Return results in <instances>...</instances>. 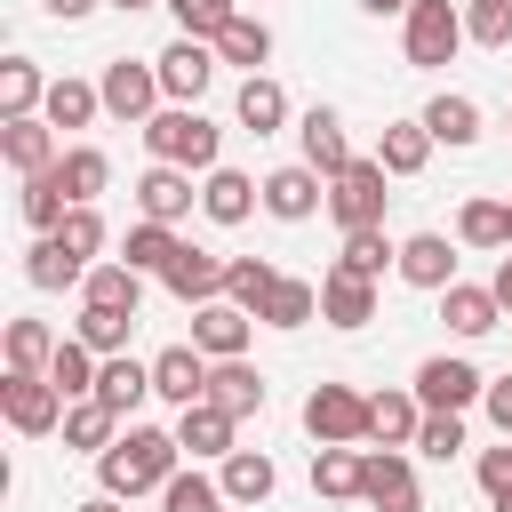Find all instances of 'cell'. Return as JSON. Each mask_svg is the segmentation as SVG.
<instances>
[{"instance_id":"4fadbf2b","label":"cell","mask_w":512,"mask_h":512,"mask_svg":"<svg viewBox=\"0 0 512 512\" xmlns=\"http://www.w3.org/2000/svg\"><path fill=\"white\" fill-rule=\"evenodd\" d=\"M296 144H304V168H320V176H344L360 152H352V136H344V112L336 104H312L304 120H296Z\"/></svg>"},{"instance_id":"e0dca14e","label":"cell","mask_w":512,"mask_h":512,"mask_svg":"<svg viewBox=\"0 0 512 512\" xmlns=\"http://www.w3.org/2000/svg\"><path fill=\"white\" fill-rule=\"evenodd\" d=\"M256 208H264V184H256V176H240V168H208V176H200V216H208V224L232 232V224H248Z\"/></svg>"},{"instance_id":"9c48e42d","label":"cell","mask_w":512,"mask_h":512,"mask_svg":"<svg viewBox=\"0 0 512 512\" xmlns=\"http://www.w3.org/2000/svg\"><path fill=\"white\" fill-rule=\"evenodd\" d=\"M152 64H160V96H168V104H200V96H208V80L224 72L216 40H192V32H176Z\"/></svg>"},{"instance_id":"7a4b0ae2","label":"cell","mask_w":512,"mask_h":512,"mask_svg":"<svg viewBox=\"0 0 512 512\" xmlns=\"http://www.w3.org/2000/svg\"><path fill=\"white\" fill-rule=\"evenodd\" d=\"M144 152H152L160 168L208 176V168H224V128H216L200 104H160V112L144 120Z\"/></svg>"},{"instance_id":"f907efd6","label":"cell","mask_w":512,"mask_h":512,"mask_svg":"<svg viewBox=\"0 0 512 512\" xmlns=\"http://www.w3.org/2000/svg\"><path fill=\"white\" fill-rule=\"evenodd\" d=\"M464 40L512 48V0H472V8H464Z\"/></svg>"},{"instance_id":"ffe728a7","label":"cell","mask_w":512,"mask_h":512,"mask_svg":"<svg viewBox=\"0 0 512 512\" xmlns=\"http://www.w3.org/2000/svg\"><path fill=\"white\" fill-rule=\"evenodd\" d=\"M320 320H328V328H344V336H352V328H368V320H376V280H360V272H336V264H328V272H320Z\"/></svg>"},{"instance_id":"d590c367","label":"cell","mask_w":512,"mask_h":512,"mask_svg":"<svg viewBox=\"0 0 512 512\" xmlns=\"http://www.w3.org/2000/svg\"><path fill=\"white\" fill-rule=\"evenodd\" d=\"M264 328H312L320 320V280H296V272H280V288L264 296V312H256Z\"/></svg>"},{"instance_id":"f35d334b","label":"cell","mask_w":512,"mask_h":512,"mask_svg":"<svg viewBox=\"0 0 512 512\" xmlns=\"http://www.w3.org/2000/svg\"><path fill=\"white\" fill-rule=\"evenodd\" d=\"M72 336H80L96 360H112V352H128V336H136V312H112V304H80Z\"/></svg>"},{"instance_id":"44dd1931","label":"cell","mask_w":512,"mask_h":512,"mask_svg":"<svg viewBox=\"0 0 512 512\" xmlns=\"http://www.w3.org/2000/svg\"><path fill=\"white\" fill-rule=\"evenodd\" d=\"M0 152H8L16 176H48V168L64 160V144H56L48 120H0Z\"/></svg>"},{"instance_id":"ba28073f","label":"cell","mask_w":512,"mask_h":512,"mask_svg":"<svg viewBox=\"0 0 512 512\" xmlns=\"http://www.w3.org/2000/svg\"><path fill=\"white\" fill-rule=\"evenodd\" d=\"M96 88H104V112L112 120H128V128H144L168 96H160V64H144V56H112L104 72H96Z\"/></svg>"},{"instance_id":"11a10c76","label":"cell","mask_w":512,"mask_h":512,"mask_svg":"<svg viewBox=\"0 0 512 512\" xmlns=\"http://www.w3.org/2000/svg\"><path fill=\"white\" fill-rule=\"evenodd\" d=\"M488 288H496V304H504V312H512V248H504V256H496V272H488Z\"/></svg>"},{"instance_id":"f1b7e54d","label":"cell","mask_w":512,"mask_h":512,"mask_svg":"<svg viewBox=\"0 0 512 512\" xmlns=\"http://www.w3.org/2000/svg\"><path fill=\"white\" fill-rule=\"evenodd\" d=\"M96 400H104V408H120V416H136V408L152 400V360H128V352H112V360L96 368Z\"/></svg>"},{"instance_id":"8fae6325","label":"cell","mask_w":512,"mask_h":512,"mask_svg":"<svg viewBox=\"0 0 512 512\" xmlns=\"http://www.w3.org/2000/svg\"><path fill=\"white\" fill-rule=\"evenodd\" d=\"M320 208H328V176H320V168L288 160V168L264 176V216H280V224H312Z\"/></svg>"},{"instance_id":"681fc988","label":"cell","mask_w":512,"mask_h":512,"mask_svg":"<svg viewBox=\"0 0 512 512\" xmlns=\"http://www.w3.org/2000/svg\"><path fill=\"white\" fill-rule=\"evenodd\" d=\"M168 16H176V32H192V40H216L232 16H240V0H160Z\"/></svg>"},{"instance_id":"ee69618b","label":"cell","mask_w":512,"mask_h":512,"mask_svg":"<svg viewBox=\"0 0 512 512\" xmlns=\"http://www.w3.org/2000/svg\"><path fill=\"white\" fill-rule=\"evenodd\" d=\"M24 280L56 296V288H80V280H88V264H80V256H64L56 240H32V248H24Z\"/></svg>"},{"instance_id":"6f0895ef","label":"cell","mask_w":512,"mask_h":512,"mask_svg":"<svg viewBox=\"0 0 512 512\" xmlns=\"http://www.w3.org/2000/svg\"><path fill=\"white\" fill-rule=\"evenodd\" d=\"M360 8H368V16H408L416 0H360Z\"/></svg>"},{"instance_id":"816d5d0a","label":"cell","mask_w":512,"mask_h":512,"mask_svg":"<svg viewBox=\"0 0 512 512\" xmlns=\"http://www.w3.org/2000/svg\"><path fill=\"white\" fill-rule=\"evenodd\" d=\"M416 448H424L432 464H448V456H464V416H424V432H416Z\"/></svg>"},{"instance_id":"e575fe53","label":"cell","mask_w":512,"mask_h":512,"mask_svg":"<svg viewBox=\"0 0 512 512\" xmlns=\"http://www.w3.org/2000/svg\"><path fill=\"white\" fill-rule=\"evenodd\" d=\"M80 304H112V312H136V304H144V272H128L120 256H104V264H88V280H80Z\"/></svg>"},{"instance_id":"74e56055","label":"cell","mask_w":512,"mask_h":512,"mask_svg":"<svg viewBox=\"0 0 512 512\" xmlns=\"http://www.w3.org/2000/svg\"><path fill=\"white\" fill-rule=\"evenodd\" d=\"M16 208H24V224H32L40 240H48V232H56L64 216H72V192H64V176L48 168V176H24V192H16Z\"/></svg>"},{"instance_id":"603a6c76","label":"cell","mask_w":512,"mask_h":512,"mask_svg":"<svg viewBox=\"0 0 512 512\" xmlns=\"http://www.w3.org/2000/svg\"><path fill=\"white\" fill-rule=\"evenodd\" d=\"M48 88H56V80H48L32 56H8V64H0V120H40V112H48Z\"/></svg>"},{"instance_id":"7402d4cb","label":"cell","mask_w":512,"mask_h":512,"mask_svg":"<svg viewBox=\"0 0 512 512\" xmlns=\"http://www.w3.org/2000/svg\"><path fill=\"white\" fill-rule=\"evenodd\" d=\"M416 432H424L416 392H368V440L376 448H416Z\"/></svg>"},{"instance_id":"6da1fadb","label":"cell","mask_w":512,"mask_h":512,"mask_svg":"<svg viewBox=\"0 0 512 512\" xmlns=\"http://www.w3.org/2000/svg\"><path fill=\"white\" fill-rule=\"evenodd\" d=\"M184 472V448H176V432H160V424H128L104 456H96V480H104V496H160L168 480Z\"/></svg>"},{"instance_id":"4dcf8cb0","label":"cell","mask_w":512,"mask_h":512,"mask_svg":"<svg viewBox=\"0 0 512 512\" xmlns=\"http://www.w3.org/2000/svg\"><path fill=\"white\" fill-rule=\"evenodd\" d=\"M120 440V408H104V400H72L64 408V448L72 456H104Z\"/></svg>"},{"instance_id":"d6a6232c","label":"cell","mask_w":512,"mask_h":512,"mask_svg":"<svg viewBox=\"0 0 512 512\" xmlns=\"http://www.w3.org/2000/svg\"><path fill=\"white\" fill-rule=\"evenodd\" d=\"M376 160H384V176H424V160H432V128H424V120H392V128L376 136Z\"/></svg>"},{"instance_id":"484cf974","label":"cell","mask_w":512,"mask_h":512,"mask_svg":"<svg viewBox=\"0 0 512 512\" xmlns=\"http://www.w3.org/2000/svg\"><path fill=\"white\" fill-rule=\"evenodd\" d=\"M208 400H216L232 424H248V416H264V376H256L248 360H216V368H208Z\"/></svg>"},{"instance_id":"bcb514c9","label":"cell","mask_w":512,"mask_h":512,"mask_svg":"<svg viewBox=\"0 0 512 512\" xmlns=\"http://www.w3.org/2000/svg\"><path fill=\"white\" fill-rule=\"evenodd\" d=\"M232 496H224V480H208L200 464H184L168 488H160V512H224Z\"/></svg>"},{"instance_id":"4316f807","label":"cell","mask_w":512,"mask_h":512,"mask_svg":"<svg viewBox=\"0 0 512 512\" xmlns=\"http://www.w3.org/2000/svg\"><path fill=\"white\" fill-rule=\"evenodd\" d=\"M216 56H224V64H240V72L256 80V72L272 64V24H264L256 8H240V16H232V24L216 32Z\"/></svg>"},{"instance_id":"f5cc1de1","label":"cell","mask_w":512,"mask_h":512,"mask_svg":"<svg viewBox=\"0 0 512 512\" xmlns=\"http://www.w3.org/2000/svg\"><path fill=\"white\" fill-rule=\"evenodd\" d=\"M472 472H480V496H488V504H504V496H512V440L480 448V464H472Z\"/></svg>"},{"instance_id":"d6986e66","label":"cell","mask_w":512,"mask_h":512,"mask_svg":"<svg viewBox=\"0 0 512 512\" xmlns=\"http://www.w3.org/2000/svg\"><path fill=\"white\" fill-rule=\"evenodd\" d=\"M176 448H184L192 464H208V456L224 464V456L240 448V424H232L216 400H200V408H176Z\"/></svg>"},{"instance_id":"8992f818","label":"cell","mask_w":512,"mask_h":512,"mask_svg":"<svg viewBox=\"0 0 512 512\" xmlns=\"http://www.w3.org/2000/svg\"><path fill=\"white\" fill-rule=\"evenodd\" d=\"M304 432H312L320 448H360V440H368V392H352V384H312V392H304Z\"/></svg>"},{"instance_id":"277c9868","label":"cell","mask_w":512,"mask_h":512,"mask_svg":"<svg viewBox=\"0 0 512 512\" xmlns=\"http://www.w3.org/2000/svg\"><path fill=\"white\" fill-rule=\"evenodd\" d=\"M416 400H424V416H464V408H480L488 400V376L464 360V352H432L424 368H416V384H408Z\"/></svg>"},{"instance_id":"c3c4849f","label":"cell","mask_w":512,"mask_h":512,"mask_svg":"<svg viewBox=\"0 0 512 512\" xmlns=\"http://www.w3.org/2000/svg\"><path fill=\"white\" fill-rule=\"evenodd\" d=\"M384 264H400V240H384V224H376V232H344V256H336V272L384 280Z\"/></svg>"},{"instance_id":"9a60e30c","label":"cell","mask_w":512,"mask_h":512,"mask_svg":"<svg viewBox=\"0 0 512 512\" xmlns=\"http://www.w3.org/2000/svg\"><path fill=\"white\" fill-rule=\"evenodd\" d=\"M408 288H424V296H440V288H456V240L448 232H408L400 240V264H392Z\"/></svg>"},{"instance_id":"9f6ffc18","label":"cell","mask_w":512,"mask_h":512,"mask_svg":"<svg viewBox=\"0 0 512 512\" xmlns=\"http://www.w3.org/2000/svg\"><path fill=\"white\" fill-rule=\"evenodd\" d=\"M40 8H48L56 24H80V16H88V8H104V0H40Z\"/></svg>"},{"instance_id":"60d3db41","label":"cell","mask_w":512,"mask_h":512,"mask_svg":"<svg viewBox=\"0 0 512 512\" xmlns=\"http://www.w3.org/2000/svg\"><path fill=\"white\" fill-rule=\"evenodd\" d=\"M64 336H48V320H8V376H48Z\"/></svg>"},{"instance_id":"680465c9","label":"cell","mask_w":512,"mask_h":512,"mask_svg":"<svg viewBox=\"0 0 512 512\" xmlns=\"http://www.w3.org/2000/svg\"><path fill=\"white\" fill-rule=\"evenodd\" d=\"M72 512H120V496H104V488H96V496H80Z\"/></svg>"},{"instance_id":"52a82bcc","label":"cell","mask_w":512,"mask_h":512,"mask_svg":"<svg viewBox=\"0 0 512 512\" xmlns=\"http://www.w3.org/2000/svg\"><path fill=\"white\" fill-rule=\"evenodd\" d=\"M360 504L368 512H424V480L408 448H360Z\"/></svg>"},{"instance_id":"30bf717a","label":"cell","mask_w":512,"mask_h":512,"mask_svg":"<svg viewBox=\"0 0 512 512\" xmlns=\"http://www.w3.org/2000/svg\"><path fill=\"white\" fill-rule=\"evenodd\" d=\"M64 392L48 384V376H0V416L24 432V440H48V432H64Z\"/></svg>"},{"instance_id":"5bb4252c","label":"cell","mask_w":512,"mask_h":512,"mask_svg":"<svg viewBox=\"0 0 512 512\" xmlns=\"http://www.w3.org/2000/svg\"><path fill=\"white\" fill-rule=\"evenodd\" d=\"M192 208H200L192 168H160V160H152V168L136 176V216H144V224H184Z\"/></svg>"},{"instance_id":"7c38bea8","label":"cell","mask_w":512,"mask_h":512,"mask_svg":"<svg viewBox=\"0 0 512 512\" xmlns=\"http://www.w3.org/2000/svg\"><path fill=\"white\" fill-rule=\"evenodd\" d=\"M208 352L200 344H168L160 360H152V400H168V408H200L208 400Z\"/></svg>"},{"instance_id":"1f68e13d","label":"cell","mask_w":512,"mask_h":512,"mask_svg":"<svg viewBox=\"0 0 512 512\" xmlns=\"http://www.w3.org/2000/svg\"><path fill=\"white\" fill-rule=\"evenodd\" d=\"M216 480H224V496H232V504H264V496L280 488V464H272L264 448H232Z\"/></svg>"},{"instance_id":"b9f144b4","label":"cell","mask_w":512,"mask_h":512,"mask_svg":"<svg viewBox=\"0 0 512 512\" xmlns=\"http://www.w3.org/2000/svg\"><path fill=\"white\" fill-rule=\"evenodd\" d=\"M96 368H104V360H96L80 336H64V344H56V360H48V384H56L64 400H96Z\"/></svg>"},{"instance_id":"f6af8a7d","label":"cell","mask_w":512,"mask_h":512,"mask_svg":"<svg viewBox=\"0 0 512 512\" xmlns=\"http://www.w3.org/2000/svg\"><path fill=\"white\" fill-rule=\"evenodd\" d=\"M280 288V264L272 256H232V272H224V296L240 304V312H264V296Z\"/></svg>"},{"instance_id":"2e32d148","label":"cell","mask_w":512,"mask_h":512,"mask_svg":"<svg viewBox=\"0 0 512 512\" xmlns=\"http://www.w3.org/2000/svg\"><path fill=\"white\" fill-rule=\"evenodd\" d=\"M224 272H232V256H216V248H192V240H184V248H176V264L160 272V288H168V296H184V304L200 312V304H216V296H224Z\"/></svg>"},{"instance_id":"cb8c5ba5","label":"cell","mask_w":512,"mask_h":512,"mask_svg":"<svg viewBox=\"0 0 512 512\" xmlns=\"http://www.w3.org/2000/svg\"><path fill=\"white\" fill-rule=\"evenodd\" d=\"M232 120H240L248 136H280V128H288V88H280L272 72L240 80V96H232Z\"/></svg>"},{"instance_id":"f546056e","label":"cell","mask_w":512,"mask_h":512,"mask_svg":"<svg viewBox=\"0 0 512 512\" xmlns=\"http://www.w3.org/2000/svg\"><path fill=\"white\" fill-rule=\"evenodd\" d=\"M176 248H184V240H176V224H144V216H136V224H128V240H120V264H128V272H144V280H160V272L176 264Z\"/></svg>"},{"instance_id":"8d00e7d4","label":"cell","mask_w":512,"mask_h":512,"mask_svg":"<svg viewBox=\"0 0 512 512\" xmlns=\"http://www.w3.org/2000/svg\"><path fill=\"white\" fill-rule=\"evenodd\" d=\"M56 176H64V192H72V208H96V192L112 184V160H104L96 144H64Z\"/></svg>"},{"instance_id":"94428289","label":"cell","mask_w":512,"mask_h":512,"mask_svg":"<svg viewBox=\"0 0 512 512\" xmlns=\"http://www.w3.org/2000/svg\"><path fill=\"white\" fill-rule=\"evenodd\" d=\"M240 8H256V0H240Z\"/></svg>"},{"instance_id":"db71d44e","label":"cell","mask_w":512,"mask_h":512,"mask_svg":"<svg viewBox=\"0 0 512 512\" xmlns=\"http://www.w3.org/2000/svg\"><path fill=\"white\" fill-rule=\"evenodd\" d=\"M488 424H496V440H512V376H488Z\"/></svg>"},{"instance_id":"836d02e7","label":"cell","mask_w":512,"mask_h":512,"mask_svg":"<svg viewBox=\"0 0 512 512\" xmlns=\"http://www.w3.org/2000/svg\"><path fill=\"white\" fill-rule=\"evenodd\" d=\"M456 240L504 256V248H512V200H464V208H456Z\"/></svg>"},{"instance_id":"ab89813d","label":"cell","mask_w":512,"mask_h":512,"mask_svg":"<svg viewBox=\"0 0 512 512\" xmlns=\"http://www.w3.org/2000/svg\"><path fill=\"white\" fill-rule=\"evenodd\" d=\"M96 112H104V88H96V80H72V72H64V80L48 88V112H40V120H48V128H88Z\"/></svg>"},{"instance_id":"91938a15","label":"cell","mask_w":512,"mask_h":512,"mask_svg":"<svg viewBox=\"0 0 512 512\" xmlns=\"http://www.w3.org/2000/svg\"><path fill=\"white\" fill-rule=\"evenodd\" d=\"M496 512H512V496H504V504H496Z\"/></svg>"},{"instance_id":"3957f363","label":"cell","mask_w":512,"mask_h":512,"mask_svg":"<svg viewBox=\"0 0 512 512\" xmlns=\"http://www.w3.org/2000/svg\"><path fill=\"white\" fill-rule=\"evenodd\" d=\"M384 184H392V176H384V160H376V152H360L344 176H328V216H336L344 232H376V224H384V200H392Z\"/></svg>"},{"instance_id":"7bdbcfd3","label":"cell","mask_w":512,"mask_h":512,"mask_svg":"<svg viewBox=\"0 0 512 512\" xmlns=\"http://www.w3.org/2000/svg\"><path fill=\"white\" fill-rule=\"evenodd\" d=\"M312 496L352 504L360 496V448H312Z\"/></svg>"},{"instance_id":"5b68a950","label":"cell","mask_w":512,"mask_h":512,"mask_svg":"<svg viewBox=\"0 0 512 512\" xmlns=\"http://www.w3.org/2000/svg\"><path fill=\"white\" fill-rule=\"evenodd\" d=\"M400 48H408L416 72H440V64L464 48V8H456V0H416V8L400 16Z\"/></svg>"},{"instance_id":"ac0fdd59","label":"cell","mask_w":512,"mask_h":512,"mask_svg":"<svg viewBox=\"0 0 512 512\" xmlns=\"http://www.w3.org/2000/svg\"><path fill=\"white\" fill-rule=\"evenodd\" d=\"M248 336H256V312H240L232 296H216V304H200V312H192V344H200L208 360H240V352H248Z\"/></svg>"},{"instance_id":"d4e9b609","label":"cell","mask_w":512,"mask_h":512,"mask_svg":"<svg viewBox=\"0 0 512 512\" xmlns=\"http://www.w3.org/2000/svg\"><path fill=\"white\" fill-rule=\"evenodd\" d=\"M440 320L472 344V336H488V328H504V304H496V288H472V280H456V288H440Z\"/></svg>"},{"instance_id":"83f0119b","label":"cell","mask_w":512,"mask_h":512,"mask_svg":"<svg viewBox=\"0 0 512 512\" xmlns=\"http://www.w3.org/2000/svg\"><path fill=\"white\" fill-rule=\"evenodd\" d=\"M416 120H424V128H432V144H448V152L480 144V104H472V96H456V88H440Z\"/></svg>"},{"instance_id":"7dc6e473","label":"cell","mask_w":512,"mask_h":512,"mask_svg":"<svg viewBox=\"0 0 512 512\" xmlns=\"http://www.w3.org/2000/svg\"><path fill=\"white\" fill-rule=\"evenodd\" d=\"M48 240H56L64 256H80V264H104V248H112V232H104V216H96V208H72Z\"/></svg>"}]
</instances>
